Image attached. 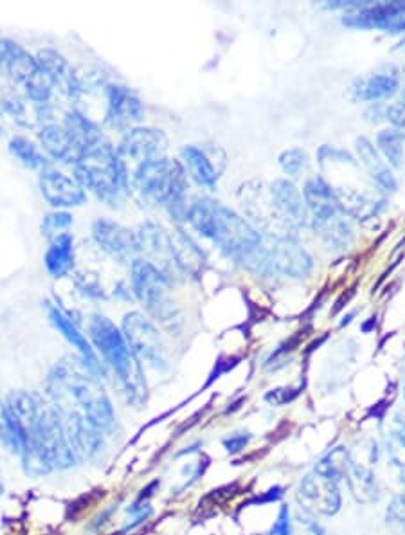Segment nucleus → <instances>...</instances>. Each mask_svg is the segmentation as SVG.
<instances>
[{"mask_svg":"<svg viewBox=\"0 0 405 535\" xmlns=\"http://www.w3.org/2000/svg\"><path fill=\"white\" fill-rule=\"evenodd\" d=\"M4 406L17 438V456L27 476L40 478L54 471H67L78 463L62 418L49 399L33 391L17 390L9 393Z\"/></svg>","mask_w":405,"mask_h":535,"instance_id":"obj_1","label":"nucleus"},{"mask_svg":"<svg viewBox=\"0 0 405 535\" xmlns=\"http://www.w3.org/2000/svg\"><path fill=\"white\" fill-rule=\"evenodd\" d=\"M47 399L58 415L87 418L105 435L116 427V413L96 373L80 357H63L47 377Z\"/></svg>","mask_w":405,"mask_h":535,"instance_id":"obj_2","label":"nucleus"},{"mask_svg":"<svg viewBox=\"0 0 405 535\" xmlns=\"http://www.w3.org/2000/svg\"><path fill=\"white\" fill-rule=\"evenodd\" d=\"M186 220L200 235L209 238L222 253L236 262L260 245L261 233L220 200L198 197L189 204Z\"/></svg>","mask_w":405,"mask_h":535,"instance_id":"obj_3","label":"nucleus"},{"mask_svg":"<svg viewBox=\"0 0 405 535\" xmlns=\"http://www.w3.org/2000/svg\"><path fill=\"white\" fill-rule=\"evenodd\" d=\"M89 332L94 348L116 373L126 402L137 409L146 408L148 384L144 379L143 366L126 343L123 332L110 319L99 314L90 319Z\"/></svg>","mask_w":405,"mask_h":535,"instance_id":"obj_4","label":"nucleus"},{"mask_svg":"<svg viewBox=\"0 0 405 535\" xmlns=\"http://www.w3.org/2000/svg\"><path fill=\"white\" fill-rule=\"evenodd\" d=\"M134 188L141 199L148 204L164 206L171 217L186 220L189 206H186L188 173L179 161L159 157L146 163L137 164L128 177V188Z\"/></svg>","mask_w":405,"mask_h":535,"instance_id":"obj_5","label":"nucleus"},{"mask_svg":"<svg viewBox=\"0 0 405 535\" xmlns=\"http://www.w3.org/2000/svg\"><path fill=\"white\" fill-rule=\"evenodd\" d=\"M76 181L83 190L96 193L108 204H116L128 190V172L121 163L116 148L99 137L85 148L78 163L74 164Z\"/></svg>","mask_w":405,"mask_h":535,"instance_id":"obj_6","label":"nucleus"},{"mask_svg":"<svg viewBox=\"0 0 405 535\" xmlns=\"http://www.w3.org/2000/svg\"><path fill=\"white\" fill-rule=\"evenodd\" d=\"M252 273L261 276H288L306 278L314 269L310 254L296 238L285 235H261V242L242 262Z\"/></svg>","mask_w":405,"mask_h":535,"instance_id":"obj_7","label":"nucleus"},{"mask_svg":"<svg viewBox=\"0 0 405 535\" xmlns=\"http://www.w3.org/2000/svg\"><path fill=\"white\" fill-rule=\"evenodd\" d=\"M132 291L159 325L170 334L182 327V314L170 296V278L146 260L132 263Z\"/></svg>","mask_w":405,"mask_h":535,"instance_id":"obj_8","label":"nucleus"},{"mask_svg":"<svg viewBox=\"0 0 405 535\" xmlns=\"http://www.w3.org/2000/svg\"><path fill=\"white\" fill-rule=\"evenodd\" d=\"M98 127L78 110L67 112L62 121L51 118L40 128V141L45 152L65 164L78 163L87 146L98 141Z\"/></svg>","mask_w":405,"mask_h":535,"instance_id":"obj_9","label":"nucleus"},{"mask_svg":"<svg viewBox=\"0 0 405 535\" xmlns=\"http://www.w3.org/2000/svg\"><path fill=\"white\" fill-rule=\"evenodd\" d=\"M0 71L18 83L31 100L49 105L53 85L45 76L38 60L29 55L26 49L6 38L0 40Z\"/></svg>","mask_w":405,"mask_h":535,"instance_id":"obj_10","label":"nucleus"},{"mask_svg":"<svg viewBox=\"0 0 405 535\" xmlns=\"http://www.w3.org/2000/svg\"><path fill=\"white\" fill-rule=\"evenodd\" d=\"M121 332L139 363L150 364L155 370L168 368V354L161 334L141 312H130L123 318Z\"/></svg>","mask_w":405,"mask_h":535,"instance_id":"obj_11","label":"nucleus"},{"mask_svg":"<svg viewBox=\"0 0 405 535\" xmlns=\"http://www.w3.org/2000/svg\"><path fill=\"white\" fill-rule=\"evenodd\" d=\"M296 498L301 510L310 516H335L342 503L339 483L315 471L301 480Z\"/></svg>","mask_w":405,"mask_h":535,"instance_id":"obj_12","label":"nucleus"},{"mask_svg":"<svg viewBox=\"0 0 405 535\" xmlns=\"http://www.w3.org/2000/svg\"><path fill=\"white\" fill-rule=\"evenodd\" d=\"M342 24L353 29H382L387 33H400L405 29V2H364L350 10Z\"/></svg>","mask_w":405,"mask_h":535,"instance_id":"obj_13","label":"nucleus"},{"mask_svg":"<svg viewBox=\"0 0 405 535\" xmlns=\"http://www.w3.org/2000/svg\"><path fill=\"white\" fill-rule=\"evenodd\" d=\"M377 460V445L362 442L350 451V463L344 474L351 496L359 503H373L377 499V481L373 463Z\"/></svg>","mask_w":405,"mask_h":535,"instance_id":"obj_14","label":"nucleus"},{"mask_svg":"<svg viewBox=\"0 0 405 535\" xmlns=\"http://www.w3.org/2000/svg\"><path fill=\"white\" fill-rule=\"evenodd\" d=\"M166 148H168V139L161 130L135 127L126 132L125 137L117 146L116 152L123 164L128 163V161L141 164L164 157Z\"/></svg>","mask_w":405,"mask_h":535,"instance_id":"obj_15","label":"nucleus"},{"mask_svg":"<svg viewBox=\"0 0 405 535\" xmlns=\"http://www.w3.org/2000/svg\"><path fill=\"white\" fill-rule=\"evenodd\" d=\"M92 236L99 247L117 262L134 263L137 260V238L134 231H130L128 227L107 218H98L92 224Z\"/></svg>","mask_w":405,"mask_h":535,"instance_id":"obj_16","label":"nucleus"},{"mask_svg":"<svg viewBox=\"0 0 405 535\" xmlns=\"http://www.w3.org/2000/svg\"><path fill=\"white\" fill-rule=\"evenodd\" d=\"M107 112L105 121L108 127L116 130H132L143 119V103L134 91L123 85H107Z\"/></svg>","mask_w":405,"mask_h":535,"instance_id":"obj_17","label":"nucleus"},{"mask_svg":"<svg viewBox=\"0 0 405 535\" xmlns=\"http://www.w3.org/2000/svg\"><path fill=\"white\" fill-rule=\"evenodd\" d=\"M182 157L188 166V172L195 181L213 190L220 175L225 170L224 150L218 146L189 145L182 148Z\"/></svg>","mask_w":405,"mask_h":535,"instance_id":"obj_18","label":"nucleus"},{"mask_svg":"<svg viewBox=\"0 0 405 535\" xmlns=\"http://www.w3.org/2000/svg\"><path fill=\"white\" fill-rule=\"evenodd\" d=\"M270 200L281 222L287 227H305L310 220L303 191L297 190L294 182L278 179L269 186Z\"/></svg>","mask_w":405,"mask_h":535,"instance_id":"obj_19","label":"nucleus"},{"mask_svg":"<svg viewBox=\"0 0 405 535\" xmlns=\"http://www.w3.org/2000/svg\"><path fill=\"white\" fill-rule=\"evenodd\" d=\"M139 254L146 256V262L155 265L159 271L170 278V267H175L171 254L170 233L153 222H146L135 233Z\"/></svg>","mask_w":405,"mask_h":535,"instance_id":"obj_20","label":"nucleus"},{"mask_svg":"<svg viewBox=\"0 0 405 535\" xmlns=\"http://www.w3.org/2000/svg\"><path fill=\"white\" fill-rule=\"evenodd\" d=\"M40 190L53 208H78L85 202V190L78 181L56 170L42 172Z\"/></svg>","mask_w":405,"mask_h":535,"instance_id":"obj_21","label":"nucleus"},{"mask_svg":"<svg viewBox=\"0 0 405 535\" xmlns=\"http://www.w3.org/2000/svg\"><path fill=\"white\" fill-rule=\"evenodd\" d=\"M303 199H305L308 215L314 220V224H321L326 220H332V218L339 217V215H344L332 186L319 175L310 177L305 182Z\"/></svg>","mask_w":405,"mask_h":535,"instance_id":"obj_22","label":"nucleus"},{"mask_svg":"<svg viewBox=\"0 0 405 535\" xmlns=\"http://www.w3.org/2000/svg\"><path fill=\"white\" fill-rule=\"evenodd\" d=\"M45 309H47V316L51 319L54 328H56V330H58V332H60V334H62V336L65 337L76 350H78L81 361L87 364L90 370L96 373L99 379H101V375H105V368H103V364L99 361L98 354L94 352V348H92L89 341H87V337L81 334L78 327H76L71 319L67 318L62 310L58 309L56 305L47 303Z\"/></svg>","mask_w":405,"mask_h":535,"instance_id":"obj_23","label":"nucleus"},{"mask_svg":"<svg viewBox=\"0 0 405 535\" xmlns=\"http://www.w3.org/2000/svg\"><path fill=\"white\" fill-rule=\"evenodd\" d=\"M36 60L45 76L49 78L53 89H58L69 100H76L78 78H76V71H72L71 64L65 60V56L60 55L54 49H42L36 56Z\"/></svg>","mask_w":405,"mask_h":535,"instance_id":"obj_24","label":"nucleus"},{"mask_svg":"<svg viewBox=\"0 0 405 535\" xmlns=\"http://www.w3.org/2000/svg\"><path fill=\"white\" fill-rule=\"evenodd\" d=\"M171 254L175 267L184 274H189L193 278H198L206 269V256L200 251L191 236L184 231H173L170 233Z\"/></svg>","mask_w":405,"mask_h":535,"instance_id":"obj_25","label":"nucleus"},{"mask_svg":"<svg viewBox=\"0 0 405 535\" xmlns=\"http://www.w3.org/2000/svg\"><path fill=\"white\" fill-rule=\"evenodd\" d=\"M398 89V76L389 71L360 76L351 85V96L357 101H382L391 98Z\"/></svg>","mask_w":405,"mask_h":535,"instance_id":"obj_26","label":"nucleus"},{"mask_svg":"<svg viewBox=\"0 0 405 535\" xmlns=\"http://www.w3.org/2000/svg\"><path fill=\"white\" fill-rule=\"evenodd\" d=\"M4 109L8 110L13 119L20 123L22 127H36V125H44L45 121L53 118V112L49 109V105H42L31 100L29 96H18V94H11L4 100Z\"/></svg>","mask_w":405,"mask_h":535,"instance_id":"obj_27","label":"nucleus"},{"mask_svg":"<svg viewBox=\"0 0 405 535\" xmlns=\"http://www.w3.org/2000/svg\"><path fill=\"white\" fill-rule=\"evenodd\" d=\"M355 150H357V155H359V161L364 170L368 172L369 177L373 179V182L380 186L382 190L393 191L396 188L395 177L393 173L389 172L384 161L380 159L377 150L373 143L366 139V137H360L355 143Z\"/></svg>","mask_w":405,"mask_h":535,"instance_id":"obj_28","label":"nucleus"},{"mask_svg":"<svg viewBox=\"0 0 405 535\" xmlns=\"http://www.w3.org/2000/svg\"><path fill=\"white\" fill-rule=\"evenodd\" d=\"M45 269L53 278H63L74 265V242L69 233L54 236L44 258Z\"/></svg>","mask_w":405,"mask_h":535,"instance_id":"obj_29","label":"nucleus"},{"mask_svg":"<svg viewBox=\"0 0 405 535\" xmlns=\"http://www.w3.org/2000/svg\"><path fill=\"white\" fill-rule=\"evenodd\" d=\"M314 226L330 249H339V251L350 249L351 242H353V231H351L348 220H344V215L326 220L321 224H314Z\"/></svg>","mask_w":405,"mask_h":535,"instance_id":"obj_30","label":"nucleus"},{"mask_svg":"<svg viewBox=\"0 0 405 535\" xmlns=\"http://www.w3.org/2000/svg\"><path fill=\"white\" fill-rule=\"evenodd\" d=\"M348 463H350V449L335 447L324 458L319 460V463L315 465L314 471L339 483V481L344 480Z\"/></svg>","mask_w":405,"mask_h":535,"instance_id":"obj_31","label":"nucleus"},{"mask_svg":"<svg viewBox=\"0 0 405 535\" xmlns=\"http://www.w3.org/2000/svg\"><path fill=\"white\" fill-rule=\"evenodd\" d=\"M9 152L15 155L20 163L27 166V168H33V170L35 168H44L45 164H47L44 154L24 137H15L9 143Z\"/></svg>","mask_w":405,"mask_h":535,"instance_id":"obj_32","label":"nucleus"},{"mask_svg":"<svg viewBox=\"0 0 405 535\" xmlns=\"http://www.w3.org/2000/svg\"><path fill=\"white\" fill-rule=\"evenodd\" d=\"M378 146L387 161L393 166H400L402 161V136L396 130H384L377 137Z\"/></svg>","mask_w":405,"mask_h":535,"instance_id":"obj_33","label":"nucleus"},{"mask_svg":"<svg viewBox=\"0 0 405 535\" xmlns=\"http://www.w3.org/2000/svg\"><path fill=\"white\" fill-rule=\"evenodd\" d=\"M278 163L281 166V170L287 175L299 177L308 166V155L301 148H290V150H285L283 154L279 155Z\"/></svg>","mask_w":405,"mask_h":535,"instance_id":"obj_34","label":"nucleus"},{"mask_svg":"<svg viewBox=\"0 0 405 535\" xmlns=\"http://www.w3.org/2000/svg\"><path fill=\"white\" fill-rule=\"evenodd\" d=\"M290 535H328L323 526L315 521L314 516L306 512H297L292 516Z\"/></svg>","mask_w":405,"mask_h":535,"instance_id":"obj_35","label":"nucleus"},{"mask_svg":"<svg viewBox=\"0 0 405 535\" xmlns=\"http://www.w3.org/2000/svg\"><path fill=\"white\" fill-rule=\"evenodd\" d=\"M0 445L8 449L9 453L18 454L17 438L9 422L8 411L4 402H0Z\"/></svg>","mask_w":405,"mask_h":535,"instance_id":"obj_36","label":"nucleus"},{"mask_svg":"<svg viewBox=\"0 0 405 535\" xmlns=\"http://www.w3.org/2000/svg\"><path fill=\"white\" fill-rule=\"evenodd\" d=\"M72 217L69 213H53L44 220V233L47 236L63 235V229L71 226Z\"/></svg>","mask_w":405,"mask_h":535,"instance_id":"obj_37","label":"nucleus"},{"mask_svg":"<svg viewBox=\"0 0 405 535\" xmlns=\"http://www.w3.org/2000/svg\"><path fill=\"white\" fill-rule=\"evenodd\" d=\"M387 521L391 525L402 526L405 528V494L396 496L389 507H387Z\"/></svg>","mask_w":405,"mask_h":535,"instance_id":"obj_38","label":"nucleus"},{"mask_svg":"<svg viewBox=\"0 0 405 535\" xmlns=\"http://www.w3.org/2000/svg\"><path fill=\"white\" fill-rule=\"evenodd\" d=\"M290 523H292V516H290V508L283 505L279 510L278 521L270 528L265 535H290Z\"/></svg>","mask_w":405,"mask_h":535,"instance_id":"obj_39","label":"nucleus"},{"mask_svg":"<svg viewBox=\"0 0 405 535\" xmlns=\"http://www.w3.org/2000/svg\"><path fill=\"white\" fill-rule=\"evenodd\" d=\"M387 118L391 123H395L396 127L405 128V105H395L387 109Z\"/></svg>","mask_w":405,"mask_h":535,"instance_id":"obj_40","label":"nucleus"},{"mask_svg":"<svg viewBox=\"0 0 405 535\" xmlns=\"http://www.w3.org/2000/svg\"><path fill=\"white\" fill-rule=\"evenodd\" d=\"M247 440H249V436L233 435L231 438H227L224 444L229 453H236L242 449L243 445L247 444Z\"/></svg>","mask_w":405,"mask_h":535,"instance_id":"obj_41","label":"nucleus"},{"mask_svg":"<svg viewBox=\"0 0 405 535\" xmlns=\"http://www.w3.org/2000/svg\"><path fill=\"white\" fill-rule=\"evenodd\" d=\"M4 136V123H2V118H0V137Z\"/></svg>","mask_w":405,"mask_h":535,"instance_id":"obj_42","label":"nucleus"},{"mask_svg":"<svg viewBox=\"0 0 405 535\" xmlns=\"http://www.w3.org/2000/svg\"><path fill=\"white\" fill-rule=\"evenodd\" d=\"M2 492H4V487H2V481H0V494H2Z\"/></svg>","mask_w":405,"mask_h":535,"instance_id":"obj_43","label":"nucleus"}]
</instances>
